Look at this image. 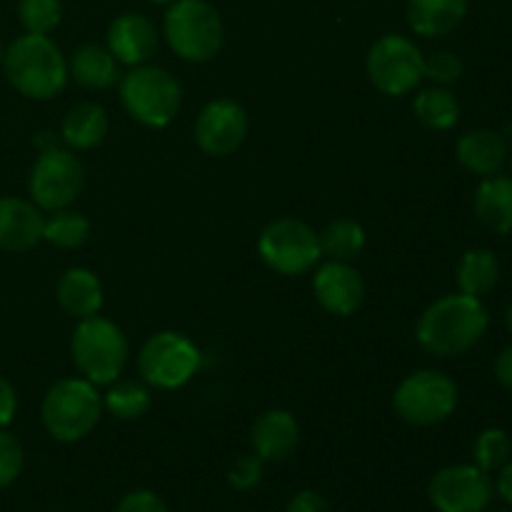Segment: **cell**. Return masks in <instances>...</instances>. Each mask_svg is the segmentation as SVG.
Listing matches in <instances>:
<instances>
[{"label":"cell","mask_w":512,"mask_h":512,"mask_svg":"<svg viewBox=\"0 0 512 512\" xmlns=\"http://www.w3.org/2000/svg\"><path fill=\"white\" fill-rule=\"evenodd\" d=\"M488 325L490 315L483 300L465 293L445 295L420 315L415 338L430 355L460 358L483 340Z\"/></svg>","instance_id":"6da1fadb"},{"label":"cell","mask_w":512,"mask_h":512,"mask_svg":"<svg viewBox=\"0 0 512 512\" xmlns=\"http://www.w3.org/2000/svg\"><path fill=\"white\" fill-rule=\"evenodd\" d=\"M3 68L10 85L30 100H50L68 83V63L48 35L25 33L8 45Z\"/></svg>","instance_id":"7a4b0ae2"},{"label":"cell","mask_w":512,"mask_h":512,"mask_svg":"<svg viewBox=\"0 0 512 512\" xmlns=\"http://www.w3.org/2000/svg\"><path fill=\"white\" fill-rule=\"evenodd\" d=\"M163 33L175 55L188 63H208L225 40L223 20L208 0H175L163 20Z\"/></svg>","instance_id":"3957f363"},{"label":"cell","mask_w":512,"mask_h":512,"mask_svg":"<svg viewBox=\"0 0 512 512\" xmlns=\"http://www.w3.org/2000/svg\"><path fill=\"white\" fill-rule=\"evenodd\" d=\"M128 338L108 318H83L70 340L73 363L93 385H110L128 363Z\"/></svg>","instance_id":"277c9868"},{"label":"cell","mask_w":512,"mask_h":512,"mask_svg":"<svg viewBox=\"0 0 512 512\" xmlns=\"http://www.w3.org/2000/svg\"><path fill=\"white\" fill-rule=\"evenodd\" d=\"M103 413V400L90 380L65 378L43 400V425L60 443H75L93 433Z\"/></svg>","instance_id":"5b68a950"},{"label":"cell","mask_w":512,"mask_h":512,"mask_svg":"<svg viewBox=\"0 0 512 512\" xmlns=\"http://www.w3.org/2000/svg\"><path fill=\"white\" fill-rule=\"evenodd\" d=\"M120 100L138 123L148 128H165L178 115L183 93L168 70L135 65L120 78Z\"/></svg>","instance_id":"8992f818"},{"label":"cell","mask_w":512,"mask_h":512,"mask_svg":"<svg viewBox=\"0 0 512 512\" xmlns=\"http://www.w3.org/2000/svg\"><path fill=\"white\" fill-rule=\"evenodd\" d=\"M393 408L405 423L418 428L440 425L458 408V385L440 370H418L398 385Z\"/></svg>","instance_id":"52a82bcc"},{"label":"cell","mask_w":512,"mask_h":512,"mask_svg":"<svg viewBox=\"0 0 512 512\" xmlns=\"http://www.w3.org/2000/svg\"><path fill=\"white\" fill-rule=\"evenodd\" d=\"M365 68H368L370 83L380 93L395 95V98L413 93L425 78L423 53L413 40L398 33L375 40L373 48L368 50Z\"/></svg>","instance_id":"ba28073f"},{"label":"cell","mask_w":512,"mask_h":512,"mask_svg":"<svg viewBox=\"0 0 512 512\" xmlns=\"http://www.w3.org/2000/svg\"><path fill=\"white\" fill-rule=\"evenodd\" d=\"M258 253L280 275H303L320 260V240L308 223L280 218L260 233Z\"/></svg>","instance_id":"9c48e42d"},{"label":"cell","mask_w":512,"mask_h":512,"mask_svg":"<svg viewBox=\"0 0 512 512\" xmlns=\"http://www.w3.org/2000/svg\"><path fill=\"white\" fill-rule=\"evenodd\" d=\"M200 368V350L183 333L153 335L148 343L140 348L138 370L143 380L153 388L175 390L188 383Z\"/></svg>","instance_id":"30bf717a"},{"label":"cell","mask_w":512,"mask_h":512,"mask_svg":"<svg viewBox=\"0 0 512 512\" xmlns=\"http://www.w3.org/2000/svg\"><path fill=\"white\" fill-rule=\"evenodd\" d=\"M428 498L438 512H485L495 498V483L478 465H448L428 485Z\"/></svg>","instance_id":"8fae6325"},{"label":"cell","mask_w":512,"mask_h":512,"mask_svg":"<svg viewBox=\"0 0 512 512\" xmlns=\"http://www.w3.org/2000/svg\"><path fill=\"white\" fill-rule=\"evenodd\" d=\"M85 173L80 160L68 150H45L30 170V195L33 203L43 210L68 208L80 195Z\"/></svg>","instance_id":"7c38bea8"},{"label":"cell","mask_w":512,"mask_h":512,"mask_svg":"<svg viewBox=\"0 0 512 512\" xmlns=\"http://www.w3.org/2000/svg\"><path fill=\"white\" fill-rule=\"evenodd\" d=\"M248 113L230 98L210 100L195 120V143L205 155L225 158L243 145L248 135Z\"/></svg>","instance_id":"4fadbf2b"},{"label":"cell","mask_w":512,"mask_h":512,"mask_svg":"<svg viewBox=\"0 0 512 512\" xmlns=\"http://www.w3.org/2000/svg\"><path fill=\"white\" fill-rule=\"evenodd\" d=\"M315 300L320 308L328 310L330 315H353L365 300V283L358 270L343 260H330L320 265L313 280Z\"/></svg>","instance_id":"5bb4252c"},{"label":"cell","mask_w":512,"mask_h":512,"mask_svg":"<svg viewBox=\"0 0 512 512\" xmlns=\"http://www.w3.org/2000/svg\"><path fill=\"white\" fill-rule=\"evenodd\" d=\"M158 48V30L153 20L140 13H125L108 28V50L118 63L145 65Z\"/></svg>","instance_id":"9a60e30c"},{"label":"cell","mask_w":512,"mask_h":512,"mask_svg":"<svg viewBox=\"0 0 512 512\" xmlns=\"http://www.w3.org/2000/svg\"><path fill=\"white\" fill-rule=\"evenodd\" d=\"M250 443H253L255 455H258L263 463H280V460H288L300 443L298 420H295V415H290L288 410H268V413H263L255 420L253 433H250Z\"/></svg>","instance_id":"2e32d148"},{"label":"cell","mask_w":512,"mask_h":512,"mask_svg":"<svg viewBox=\"0 0 512 512\" xmlns=\"http://www.w3.org/2000/svg\"><path fill=\"white\" fill-rule=\"evenodd\" d=\"M43 213L23 198H0V250L25 253L43 240Z\"/></svg>","instance_id":"e0dca14e"},{"label":"cell","mask_w":512,"mask_h":512,"mask_svg":"<svg viewBox=\"0 0 512 512\" xmlns=\"http://www.w3.org/2000/svg\"><path fill=\"white\" fill-rule=\"evenodd\" d=\"M455 155H458L460 165L465 170L480 175V178H490V175H498L503 165L508 163L510 148L503 133L490 128H478L470 130V133H465L458 140Z\"/></svg>","instance_id":"ac0fdd59"},{"label":"cell","mask_w":512,"mask_h":512,"mask_svg":"<svg viewBox=\"0 0 512 512\" xmlns=\"http://www.w3.org/2000/svg\"><path fill=\"white\" fill-rule=\"evenodd\" d=\"M475 218L490 233H512V178L490 175L475 188L473 195Z\"/></svg>","instance_id":"d6986e66"},{"label":"cell","mask_w":512,"mask_h":512,"mask_svg":"<svg viewBox=\"0 0 512 512\" xmlns=\"http://www.w3.org/2000/svg\"><path fill=\"white\" fill-rule=\"evenodd\" d=\"M470 0H408V25L415 35L440 38L465 20Z\"/></svg>","instance_id":"ffe728a7"},{"label":"cell","mask_w":512,"mask_h":512,"mask_svg":"<svg viewBox=\"0 0 512 512\" xmlns=\"http://www.w3.org/2000/svg\"><path fill=\"white\" fill-rule=\"evenodd\" d=\"M60 308L73 318H93L103 305V285L98 275L90 273L88 268H70L68 273L60 275L58 288H55Z\"/></svg>","instance_id":"44dd1931"},{"label":"cell","mask_w":512,"mask_h":512,"mask_svg":"<svg viewBox=\"0 0 512 512\" xmlns=\"http://www.w3.org/2000/svg\"><path fill=\"white\" fill-rule=\"evenodd\" d=\"M108 113L98 103H78L68 110L60 125V138L73 150H90L108 135Z\"/></svg>","instance_id":"7402d4cb"},{"label":"cell","mask_w":512,"mask_h":512,"mask_svg":"<svg viewBox=\"0 0 512 512\" xmlns=\"http://www.w3.org/2000/svg\"><path fill=\"white\" fill-rule=\"evenodd\" d=\"M68 75H73L83 88L93 90H105L120 80L118 60L113 58L108 48L95 43H88L75 50L68 63Z\"/></svg>","instance_id":"603a6c76"},{"label":"cell","mask_w":512,"mask_h":512,"mask_svg":"<svg viewBox=\"0 0 512 512\" xmlns=\"http://www.w3.org/2000/svg\"><path fill=\"white\" fill-rule=\"evenodd\" d=\"M500 280V260L493 250L473 248L460 258L458 263V288L460 293L483 298L498 285Z\"/></svg>","instance_id":"cb8c5ba5"},{"label":"cell","mask_w":512,"mask_h":512,"mask_svg":"<svg viewBox=\"0 0 512 512\" xmlns=\"http://www.w3.org/2000/svg\"><path fill=\"white\" fill-rule=\"evenodd\" d=\"M415 115L430 130H450L460 120V103L445 85L420 90L415 98Z\"/></svg>","instance_id":"d4e9b609"},{"label":"cell","mask_w":512,"mask_h":512,"mask_svg":"<svg viewBox=\"0 0 512 512\" xmlns=\"http://www.w3.org/2000/svg\"><path fill=\"white\" fill-rule=\"evenodd\" d=\"M320 240V253L328 255L330 260H343L350 263L353 258H358L365 248V230L363 225L355 223V220L340 218L335 223L325 225L323 233L318 235Z\"/></svg>","instance_id":"484cf974"},{"label":"cell","mask_w":512,"mask_h":512,"mask_svg":"<svg viewBox=\"0 0 512 512\" xmlns=\"http://www.w3.org/2000/svg\"><path fill=\"white\" fill-rule=\"evenodd\" d=\"M90 235V220L83 213L70 208L50 210L48 218L43 220V240L63 250L80 248Z\"/></svg>","instance_id":"4316f807"},{"label":"cell","mask_w":512,"mask_h":512,"mask_svg":"<svg viewBox=\"0 0 512 512\" xmlns=\"http://www.w3.org/2000/svg\"><path fill=\"white\" fill-rule=\"evenodd\" d=\"M103 405L110 415L120 420H138L153 405V395L138 380H115L113 388L105 393Z\"/></svg>","instance_id":"83f0119b"},{"label":"cell","mask_w":512,"mask_h":512,"mask_svg":"<svg viewBox=\"0 0 512 512\" xmlns=\"http://www.w3.org/2000/svg\"><path fill=\"white\" fill-rule=\"evenodd\" d=\"M512 455L510 435L500 428H488L478 435L473 445V460L483 473H498Z\"/></svg>","instance_id":"f1b7e54d"},{"label":"cell","mask_w":512,"mask_h":512,"mask_svg":"<svg viewBox=\"0 0 512 512\" xmlns=\"http://www.w3.org/2000/svg\"><path fill=\"white\" fill-rule=\"evenodd\" d=\"M18 18L25 33L48 35L63 20V3L60 0H20Z\"/></svg>","instance_id":"f546056e"},{"label":"cell","mask_w":512,"mask_h":512,"mask_svg":"<svg viewBox=\"0 0 512 512\" xmlns=\"http://www.w3.org/2000/svg\"><path fill=\"white\" fill-rule=\"evenodd\" d=\"M23 463V445L18 443L15 435H10L8 430L0 428V490L10 488V485L20 478Z\"/></svg>","instance_id":"4dcf8cb0"},{"label":"cell","mask_w":512,"mask_h":512,"mask_svg":"<svg viewBox=\"0 0 512 512\" xmlns=\"http://www.w3.org/2000/svg\"><path fill=\"white\" fill-rule=\"evenodd\" d=\"M425 78L433 80L435 85H453L463 78V60L458 58L455 53H435L425 60V68H423Z\"/></svg>","instance_id":"1f68e13d"},{"label":"cell","mask_w":512,"mask_h":512,"mask_svg":"<svg viewBox=\"0 0 512 512\" xmlns=\"http://www.w3.org/2000/svg\"><path fill=\"white\" fill-rule=\"evenodd\" d=\"M260 480H263V460L258 455H240L228 470V483L230 488L240 490V493H248V490L258 488Z\"/></svg>","instance_id":"d6a6232c"},{"label":"cell","mask_w":512,"mask_h":512,"mask_svg":"<svg viewBox=\"0 0 512 512\" xmlns=\"http://www.w3.org/2000/svg\"><path fill=\"white\" fill-rule=\"evenodd\" d=\"M115 512H168V508L153 490H133L120 500Z\"/></svg>","instance_id":"836d02e7"},{"label":"cell","mask_w":512,"mask_h":512,"mask_svg":"<svg viewBox=\"0 0 512 512\" xmlns=\"http://www.w3.org/2000/svg\"><path fill=\"white\" fill-rule=\"evenodd\" d=\"M285 512H330L328 500L323 498L315 490H300L298 495H293Z\"/></svg>","instance_id":"e575fe53"},{"label":"cell","mask_w":512,"mask_h":512,"mask_svg":"<svg viewBox=\"0 0 512 512\" xmlns=\"http://www.w3.org/2000/svg\"><path fill=\"white\" fill-rule=\"evenodd\" d=\"M15 410H18V395L8 380L0 378V428H8L10 420L15 418Z\"/></svg>","instance_id":"d590c367"},{"label":"cell","mask_w":512,"mask_h":512,"mask_svg":"<svg viewBox=\"0 0 512 512\" xmlns=\"http://www.w3.org/2000/svg\"><path fill=\"white\" fill-rule=\"evenodd\" d=\"M495 378L503 388L512 390V345L500 350L498 358H495Z\"/></svg>","instance_id":"8d00e7d4"},{"label":"cell","mask_w":512,"mask_h":512,"mask_svg":"<svg viewBox=\"0 0 512 512\" xmlns=\"http://www.w3.org/2000/svg\"><path fill=\"white\" fill-rule=\"evenodd\" d=\"M495 493L505 500L512 508V460L498 470V480H495Z\"/></svg>","instance_id":"74e56055"},{"label":"cell","mask_w":512,"mask_h":512,"mask_svg":"<svg viewBox=\"0 0 512 512\" xmlns=\"http://www.w3.org/2000/svg\"><path fill=\"white\" fill-rule=\"evenodd\" d=\"M508 330H510V335H512V303H510V308H508Z\"/></svg>","instance_id":"f35d334b"},{"label":"cell","mask_w":512,"mask_h":512,"mask_svg":"<svg viewBox=\"0 0 512 512\" xmlns=\"http://www.w3.org/2000/svg\"><path fill=\"white\" fill-rule=\"evenodd\" d=\"M150 3H155V5H170V3H175V0H150Z\"/></svg>","instance_id":"ab89813d"},{"label":"cell","mask_w":512,"mask_h":512,"mask_svg":"<svg viewBox=\"0 0 512 512\" xmlns=\"http://www.w3.org/2000/svg\"><path fill=\"white\" fill-rule=\"evenodd\" d=\"M3 55H5V50H3V43H0V65H3Z\"/></svg>","instance_id":"60d3db41"},{"label":"cell","mask_w":512,"mask_h":512,"mask_svg":"<svg viewBox=\"0 0 512 512\" xmlns=\"http://www.w3.org/2000/svg\"><path fill=\"white\" fill-rule=\"evenodd\" d=\"M508 160H510V168H512V150H510V158Z\"/></svg>","instance_id":"b9f144b4"},{"label":"cell","mask_w":512,"mask_h":512,"mask_svg":"<svg viewBox=\"0 0 512 512\" xmlns=\"http://www.w3.org/2000/svg\"><path fill=\"white\" fill-rule=\"evenodd\" d=\"M498 512H512V510H498Z\"/></svg>","instance_id":"7bdbcfd3"}]
</instances>
